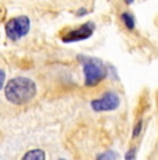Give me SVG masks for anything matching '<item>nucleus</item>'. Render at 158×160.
I'll return each instance as SVG.
<instances>
[{
  "mask_svg": "<svg viewBox=\"0 0 158 160\" xmlns=\"http://www.w3.org/2000/svg\"><path fill=\"white\" fill-rule=\"evenodd\" d=\"M36 95V85L25 77H15L4 87V96L10 103L23 106L30 103Z\"/></svg>",
  "mask_w": 158,
  "mask_h": 160,
  "instance_id": "f257e3e1",
  "label": "nucleus"
},
{
  "mask_svg": "<svg viewBox=\"0 0 158 160\" xmlns=\"http://www.w3.org/2000/svg\"><path fill=\"white\" fill-rule=\"evenodd\" d=\"M83 64L85 87H97L108 75V68L101 60L92 57H79Z\"/></svg>",
  "mask_w": 158,
  "mask_h": 160,
  "instance_id": "f03ea898",
  "label": "nucleus"
},
{
  "mask_svg": "<svg viewBox=\"0 0 158 160\" xmlns=\"http://www.w3.org/2000/svg\"><path fill=\"white\" fill-rule=\"evenodd\" d=\"M31 28V21L27 15H20V17H14L6 24V36L10 41H18V39L24 38L27 33L30 32Z\"/></svg>",
  "mask_w": 158,
  "mask_h": 160,
  "instance_id": "7ed1b4c3",
  "label": "nucleus"
},
{
  "mask_svg": "<svg viewBox=\"0 0 158 160\" xmlns=\"http://www.w3.org/2000/svg\"><path fill=\"white\" fill-rule=\"evenodd\" d=\"M119 104H120L119 95L113 91H108V92H105L101 98L92 100L91 107L94 112L101 113V112H112V110L119 107Z\"/></svg>",
  "mask_w": 158,
  "mask_h": 160,
  "instance_id": "20e7f679",
  "label": "nucleus"
},
{
  "mask_svg": "<svg viewBox=\"0 0 158 160\" xmlns=\"http://www.w3.org/2000/svg\"><path fill=\"white\" fill-rule=\"evenodd\" d=\"M95 31V24L94 22H85L83 25H80L79 28H74L67 31L66 33L62 35V41L63 42H69V43H73V42H80V41H85L90 36L94 33Z\"/></svg>",
  "mask_w": 158,
  "mask_h": 160,
  "instance_id": "39448f33",
  "label": "nucleus"
},
{
  "mask_svg": "<svg viewBox=\"0 0 158 160\" xmlns=\"http://www.w3.org/2000/svg\"><path fill=\"white\" fill-rule=\"evenodd\" d=\"M120 20H122L123 25H125L129 31H133L136 28V18L133 17V14L129 13V11H125V13L120 14Z\"/></svg>",
  "mask_w": 158,
  "mask_h": 160,
  "instance_id": "423d86ee",
  "label": "nucleus"
},
{
  "mask_svg": "<svg viewBox=\"0 0 158 160\" xmlns=\"http://www.w3.org/2000/svg\"><path fill=\"white\" fill-rule=\"evenodd\" d=\"M45 158H46L45 152L41 150V149L30 150V152H27L25 155L23 156V159H39V160H42V159H45Z\"/></svg>",
  "mask_w": 158,
  "mask_h": 160,
  "instance_id": "0eeeda50",
  "label": "nucleus"
},
{
  "mask_svg": "<svg viewBox=\"0 0 158 160\" xmlns=\"http://www.w3.org/2000/svg\"><path fill=\"white\" fill-rule=\"evenodd\" d=\"M97 159H102V160L109 159V160H113V159H119V155H117V153H115V152H112V150H108V152L98 155Z\"/></svg>",
  "mask_w": 158,
  "mask_h": 160,
  "instance_id": "6e6552de",
  "label": "nucleus"
},
{
  "mask_svg": "<svg viewBox=\"0 0 158 160\" xmlns=\"http://www.w3.org/2000/svg\"><path fill=\"white\" fill-rule=\"evenodd\" d=\"M141 130H143V120H139V121L136 122L134 128H133V132H132V138H133V139H136V138L140 135Z\"/></svg>",
  "mask_w": 158,
  "mask_h": 160,
  "instance_id": "1a4fd4ad",
  "label": "nucleus"
},
{
  "mask_svg": "<svg viewBox=\"0 0 158 160\" xmlns=\"http://www.w3.org/2000/svg\"><path fill=\"white\" fill-rule=\"evenodd\" d=\"M125 158H126V159H129V160L136 159V148H132V149H130L129 152L125 155Z\"/></svg>",
  "mask_w": 158,
  "mask_h": 160,
  "instance_id": "9d476101",
  "label": "nucleus"
},
{
  "mask_svg": "<svg viewBox=\"0 0 158 160\" xmlns=\"http://www.w3.org/2000/svg\"><path fill=\"white\" fill-rule=\"evenodd\" d=\"M4 79H6V72L0 68V91H2L3 85H4Z\"/></svg>",
  "mask_w": 158,
  "mask_h": 160,
  "instance_id": "9b49d317",
  "label": "nucleus"
},
{
  "mask_svg": "<svg viewBox=\"0 0 158 160\" xmlns=\"http://www.w3.org/2000/svg\"><path fill=\"white\" fill-rule=\"evenodd\" d=\"M76 14H77V17H83L84 14H87V10H85V8H81V10H79Z\"/></svg>",
  "mask_w": 158,
  "mask_h": 160,
  "instance_id": "f8f14e48",
  "label": "nucleus"
},
{
  "mask_svg": "<svg viewBox=\"0 0 158 160\" xmlns=\"http://www.w3.org/2000/svg\"><path fill=\"white\" fill-rule=\"evenodd\" d=\"M125 3H126V4H133V3H134V0H125Z\"/></svg>",
  "mask_w": 158,
  "mask_h": 160,
  "instance_id": "ddd939ff",
  "label": "nucleus"
}]
</instances>
